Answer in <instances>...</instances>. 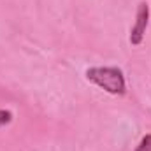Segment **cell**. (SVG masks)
Instances as JSON below:
<instances>
[{
	"label": "cell",
	"instance_id": "obj_1",
	"mask_svg": "<svg viewBox=\"0 0 151 151\" xmlns=\"http://www.w3.org/2000/svg\"><path fill=\"white\" fill-rule=\"evenodd\" d=\"M84 76L90 83H93L95 86L111 95L123 97L127 93L125 74L119 67H90Z\"/></svg>",
	"mask_w": 151,
	"mask_h": 151
},
{
	"label": "cell",
	"instance_id": "obj_2",
	"mask_svg": "<svg viewBox=\"0 0 151 151\" xmlns=\"http://www.w3.org/2000/svg\"><path fill=\"white\" fill-rule=\"evenodd\" d=\"M150 4L146 0H141L139 5H137V11H135V23L134 27L130 28V44L132 46H139L142 44L144 35H146V30H148V25H150Z\"/></svg>",
	"mask_w": 151,
	"mask_h": 151
},
{
	"label": "cell",
	"instance_id": "obj_3",
	"mask_svg": "<svg viewBox=\"0 0 151 151\" xmlns=\"http://www.w3.org/2000/svg\"><path fill=\"white\" fill-rule=\"evenodd\" d=\"M135 151H151V134H146L141 139V142L137 144Z\"/></svg>",
	"mask_w": 151,
	"mask_h": 151
},
{
	"label": "cell",
	"instance_id": "obj_4",
	"mask_svg": "<svg viewBox=\"0 0 151 151\" xmlns=\"http://www.w3.org/2000/svg\"><path fill=\"white\" fill-rule=\"evenodd\" d=\"M12 121V113L9 109H0V127H5Z\"/></svg>",
	"mask_w": 151,
	"mask_h": 151
}]
</instances>
